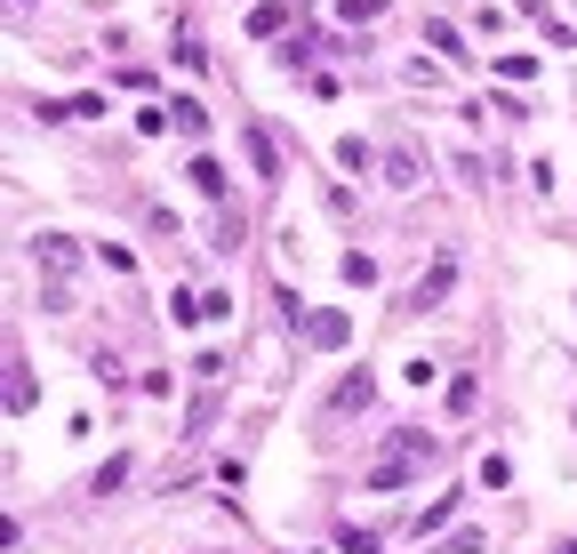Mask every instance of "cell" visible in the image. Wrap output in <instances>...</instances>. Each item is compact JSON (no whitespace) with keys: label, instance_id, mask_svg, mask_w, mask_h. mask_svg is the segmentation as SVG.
I'll use <instances>...</instances> for the list:
<instances>
[{"label":"cell","instance_id":"cell-1","mask_svg":"<svg viewBox=\"0 0 577 554\" xmlns=\"http://www.w3.org/2000/svg\"><path fill=\"white\" fill-rule=\"evenodd\" d=\"M433 458H441V442H433L425 426H394V442L369 458V475H361V482H369V490H401V482H418Z\"/></svg>","mask_w":577,"mask_h":554},{"label":"cell","instance_id":"cell-2","mask_svg":"<svg viewBox=\"0 0 577 554\" xmlns=\"http://www.w3.org/2000/svg\"><path fill=\"white\" fill-rule=\"evenodd\" d=\"M449 290H458V265L441 257V265H433V274H418V281H409V298H401V305H409V314H425V305H441Z\"/></svg>","mask_w":577,"mask_h":554},{"label":"cell","instance_id":"cell-3","mask_svg":"<svg viewBox=\"0 0 577 554\" xmlns=\"http://www.w3.org/2000/svg\"><path fill=\"white\" fill-rule=\"evenodd\" d=\"M33 257H40V265H49V274H56V281H65V274H73V265H80V250H73V234H33Z\"/></svg>","mask_w":577,"mask_h":554},{"label":"cell","instance_id":"cell-4","mask_svg":"<svg viewBox=\"0 0 577 554\" xmlns=\"http://www.w3.org/2000/svg\"><path fill=\"white\" fill-rule=\"evenodd\" d=\"M241 146H249V169H257L265 185L281 177V153H273V137H265V129H249V137H241Z\"/></svg>","mask_w":577,"mask_h":554},{"label":"cell","instance_id":"cell-5","mask_svg":"<svg viewBox=\"0 0 577 554\" xmlns=\"http://www.w3.org/2000/svg\"><path fill=\"white\" fill-rule=\"evenodd\" d=\"M184 177H193V193H201V201H217V210H225V169H217L209 153H201V161H193Z\"/></svg>","mask_w":577,"mask_h":554},{"label":"cell","instance_id":"cell-6","mask_svg":"<svg viewBox=\"0 0 577 554\" xmlns=\"http://www.w3.org/2000/svg\"><path fill=\"white\" fill-rule=\"evenodd\" d=\"M369 394H377V378H369V369H354V378H337V394H329V410H361Z\"/></svg>","mask_w":577,"mask_h":554},{"label":"cell","instance_id":"cell-7","mask_svg":"<svg viewBox=\"0 0 577 554\" xmlns=\"http://www.w3.org/2000/svg\"><path fill=\"white\" fill-rule=\"evenodd\" d=\"M305 338H313V345H345V338H354V322H345V314H313V322H305Z\"/></svg>","mask_w":577,"mask_h":554},{"label":"cell","instance_id":"cell-8","mask_svg":"<svg viewBox=\"0 0 577 554\" xmlns=\"http://www.w3.org/2000/svg\"><path fill=\"white\" fill-rule=\"evenodd\" d=\"M169 121H177V129H184V137H209V113H201V105H193V97H177V105H169Z\"/></svg>","mask_w":577,"mask_h":554},{"label":"cell","instance_id":"cell-9","mask_svg":"<svg viewBox=\"0 0 577 554\" xmlns=\"http://www.w3.org/2000/svg\"><path fill=\"white\" fill-rule=\"evenodd\" d=\"M281 25H288V9H281V0H265V9H249V33H257V40H273Z\"/></svg>","mask_w":577,"mask_h":554},{"label":"cell","instance_id":"cell-10","mask_svg":"<svg viewBox=\"0 0 577 554\" xmlns=\"http://www.w3.org/2000/svg\"><path fill=\"white\" fill-rule=\"evenodd\" d=\"M120 482H129V458H105V466H97V482H89V490L105 499V490H120Z\"/></svg>","mask_w":577,"mask_h":554},{"label":"cell","instance_id":"cell-11","mask_svg":"<svg viewBox=\"0 0 577 554\" xmlns=\"http://www.w3.org/2000/svg\"><path fill=\"white\" fill-rule=\"evenodd\" d=\"M425 49H441V56H465V40H458V25H425Z\"/></svg>","mask_w":577,"mask_h":554},{"label":"cell","instance_id":"cell-12","mask_svg":"<svg viewBox=\"0 0 577 554\" xmlns=\"http://www.w3.org/2000/svg\"><path fill=\"white\" fill-rule=\"evenodd\" d=\"M337 546H345V554H377V530H361V522H345V530H337Z\"/></svg>","mask_w":577,"mask_h":554},{"label":"cell","instance_id":"cell-13","mask_svg":"<svg viewBox=\"0 0 577 554\" xmlns=\"http://www.w3.org/2000/svg\"><path fill=\"white\" fill-rule=\"evenodd\" d=\"M482 546H489V530H458V539H441L433 554H482Z\"/></svg>","mask_w":577,"mask_h":554},{"label":"cell","instance_id":"cell-14","mask_svg":"<svg viewBox=\"0 0 577 554\" xmlns=\"http://www.w3.org/2000/svg\"><path fill=\"white\" fill-rule=\"evenodd\" d=\"M337 9H345V25H377L385 0H337Z\"/></svg>","mask_w":577,"mask_h":554},{"label":"cell","instance_id":"cell-15","mask_svg":"<svg viewBox=\"0 0 577 554\" xmlns=\"http://www.w3.org/2000/svg\"><path fill=\"white\" fill-rule=\"evenodd\" d=\"M217 250H241V210H217Z\"/></svg>","mask_w":577,"mask_h":554},{"label":"cell","instance_id":"cell-16","mask_svg":"<svg viewBox=\"0 0 577 554\" xmlns=\"http://www.w3.org/2000/svg\"><path fill=\"white\" fill-rule=\"evenodd\" d=\"M33 402V378H25V362H9V410H25Z\"/></svg>","mask_w":577,"mask_h":554},{"label":"cell","instance_id":"cell-17","mask_svg":"<svg viewBox=\"0 0 577 554\" xmlns=\"http://www.w3.org/2000/svg\"><path fill=\"white\" fill-rule=\"evenodd\" d=\"M449 515H458V499H433V506H425V515H418V539H425V530H441Z\"/></svg>","mask_w":577,"mask_h":554},{"label":"cell","instance_id":"cell-18","mask_svg":"<svg viewBox=\"0 0 577 554\" xmlns=\"http://www.w3.org/2000/svg\"><path fill=\"white\" fill-rule=\"evenodd\" d=\"M562 554H577V539H569V546H562Z\"/></svg>","mask_w":577,"mask_h":554}]
</instances>
